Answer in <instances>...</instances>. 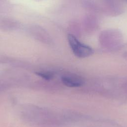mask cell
<instances>
[{
    "label": "cell",
    "instance_id": "obj_1",
    "mask_svg": "<svg viewBox=\"0 0 127 127\" xmlns=\"http://www.w3.org/2000/svg\"><path fill=\"white\" fill-rule=\"evenodd\" d=\"M67 40L72 52L77 57L86 58L93 54V51L90 47L81 43L74 35L69 34Z\"/></svg>",
    "mask_w": 127,
    "mask_h": 127
},
{
    "label": "cell",
    "instance_id": "obj_3",
    "mask_svg": "<svg viewBox=\"0 0 127 127\" xmlns=\"http://www.w3.org/2000/svg\"><path fill=\"white\" fill-rule=\"evenodd\" d=\"M35 73L39 76L47 80L52 79L54 76L53 73L49 71H39L36 72Z\"/></svg>",
    "mask_w": 127,
    "mask_h": 127
},
{
    "label": "cell",
    "instance_id": "obj_2",
    "mask_svg": "<svg viewBox=\"0 0 127 127\" xmlns=\"http://www.w3.org/2000/svg\"><path fill=\"white\" fill-rule=\"evenodd\" d=\"M63 83L69 87H77L82 86L84 81L79 76L75 74H65L62 77Z\"/></svg>",
    "mask_w": 127,
    "mask_h": 127
}]
</instances>
